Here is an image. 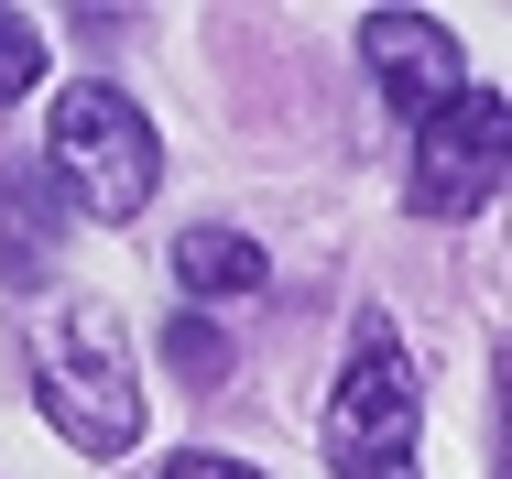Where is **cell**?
Returning a JSON list of instances; mask_svg holds the SVG:
<instances>
[{
	"label": "cell",
	"instance_id": "obj_2",
	"mask_svg": "<svg viewBox=\"0 0 512 479\" xmlns=\"http://www.w3.org/2000/svg\"><path fill=\"white\" fill-rule=\"evenodd\" d=\"M44 186L55 207H88V218H142L153 186H164V142L109 77H77V88L44 109Z\"/></svg>",
	"mask_w": 512,
	"mask_h": 479
},
{
	"label": "cell",
	"instance_id": "obj_7",
	"mask_svg": "<svg viewBox=\"0 0 512 479\" xmlns=\"http://www.w3.org/2000/svg\"><path fill=\"white\" fill-rule=\"evenodd\" d=\"M175 284L207 294V305H218V294H262V251H251L240 229H186V240H175Z\"/></svg>",
	"mask_w": 512,
	"mask_h": 479
},
{
	"label": "cell",
	"instance_id": "obj_4",
	"mask_svg": "<svg viewBox=\"0 0 512 479\" xmlns=\"http://www.w3.org/2000/svg\"><path fill=\"white\" fill-rule=\"evenodd\" d=\"M512 175V98L502 88H458L447 109L414 120V175L404 207L414 218H480Z\"/></svg>",
	"mask_w": 512,
	"mask_h": 479
},
{
	"label": "cell",
	"instance_id": "obj_10",
	"mask_svg": "<svg viewBox=\"0 0 512 479\" xmlns=\"http://www.w3.org/2000/svg\"><path fill=\"white\" fill-rule=\"evenodd\" d=\"M164 479H262V469H240V458H207V447H197V458H164Z\"/></svg>",
	"mask_w": 512,
	"mask_h": 479
},
{
	"label": "cell",
	"instance_id": "obj_5",
	"mask_svg": "<svg viewBox=\"0 0 512 479\" xmlns=\"http://www.w3.org/2000/svg\"><path fill=\"white\" fill-rule=\"evenodd\" d=\"M360 66L382 77V98H393L404 120H425V109H447V98L469 88L458 33L425 22V11H360Z\"/></svg>",
	"mask_w": 512,
	"mask_h": 479
},
{
	"label": "cell",
	"instance_id": "obj_3",
	"mask_svg": "<svg viewBox=\"0 0 512 479\" xmlns=\"http://www.w3.org/2000/svg\"><path fill=\"white\" fill-rule=\"evenodd\" d=\"M327 469L425 479V382H414V349L393 338L382 305L349 327V360H338V392H327Z\"/></svg>",
	"mask_w": 512,
	"mask_h": 479
},
{
	"label": "cell",
	"instance_id": "obj_1",
	"mask_svg": "<svg viewBox=\"0 0 512 479\" xmlns=\"http://www.w3.org/2000/svg\"><path fill=\"white\" fill-rule=\"evenodd\" d=\"M33 403L88 458H131L142 447V371H131V338H120V316L99 294H77V305H55L33 327Z\"/></svg>",
	"mask_w": 512,
	"mask_h": 479
},
{
	"label": "cell",
	"instance_id": "obj_8",
	"mask_svg": "<svg viewBox=\"0 0 512 479\" xmlns=\"http://www.w3.org/2000/svg\"><path fill=\"white\" fill-rule=\"evenodd\" d=\"M164 360H175L197 392H218V382H229V338H218V316H175V327H164Z\"/></svg>",
	"mask_w": 512,
	"mask_h": 479
},
{
	"label": "cell",
	"instance_id": "obj_9",
	"mask_svg": "<svg viewBox=\"0 0 512 479\" xmlns=\"http://www.w3.org/2000/svg\"><path fill=\"white\" fill-rule=\"evenodd\" d=\"M33 77H44V22L33 11H0V109L33 88Z\"/></svg>",
	"mask_w": 512,
	"mask_h": 479
},
{
	"label": "cell",
	"instance_id": "obj_6",
	"mask_svg": "<svg viewBox=\"0 0 512 479\" xmlns=\"http://www.w3.org/2000/svg\"><path fill=\"white\" fill-rule=\"evenodd\" d=\"M66 251V207L33 164H0V284H44Z\"/></svg>",
	"mask_w": 512,
	"mask_h": 479
}]
</instances>
